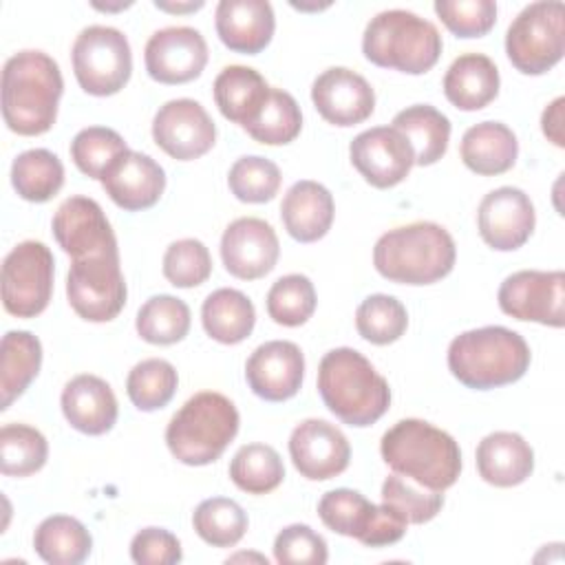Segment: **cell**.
I'll list each match as a JSON object with an SVG mask.
<instances>
[{
  "label": "cell",
  "mask_w": 565,
  "mask_h": 565,
  "mask_svg": "<svg viewBox=\"0 0 565 565\" xmlns=\"http://www.w3.org/2000/svg\"><path fill=\"white\" fill-rule=\"evenodd\" d=\"M64 79L57 62L44 51H20L2 68V117L22 137L44 135L57 119Z\"/></svg>",
  "instance_id": "obj_1"
},
{
  "label": "cell",
  "mask_w": 565,
  "mask_h": 565,
  "mask_svg": "<svg viewBox=\"0 0 565 565\" xmlns=\"http://www.w3.org/2000/svg\"><path fill=\"white\" fill-rule=\"evenodd\" d=\"M148 75L159 84L196 79L207 64V44L192 26H166L150 35L143 49Z\"/></svg>",
  "instance_id": "obj_16"
},
{
  "label": "cell",
  "mask_w": 565,
  "mask_h": 565,
  "mask_svg": "<svg viewBox=\"0 0 565 565\" xmlns=\"http://www.w3.org/2000/svg\"><path fill=\"white\" fill-rule=\"evenodd\" d=\"M135 327L141 340L150 344H177L190 331V307L170 294L152 296L139 307Z\"/></svg>",
  "instance_id": "obj_36"
},
{
  "label": "cell",
  "mask_w": 565,
  "mask_h": 565,
  "mask_svg": "<svg viewBox=\"0 0 565 565\" xmlns=\"http://www.w3.org/2000/svg\"><path fill=\"white\" fill-rule=\"evenodd\" d=\"M126 150L124 137L106 126H88L71 141V159L79 172L90 179H102L106 168Z\"/></svg>",
  "instance_id": "obj_44"
},
{
  "label": "cell",
  "mask_w": 565,
  "mask_h": 565,
  "mask_svg": "<svg viewBox=\"0 0 565 565\" xmlns=\"http://www.w3.org/2000/svg\"><path fill=\"white\" fill-rule=\"evenodd\" d=\"M311 102L324 121L340 128L362 124L375 110L371 84L344 66L327 68L313 79Z\"/></svg>",
  "instance_id": "obj_21"
},
{
  "label": "cell",
  "mask_w": 565,
  "mask_h": 565,
  "mask_svg": "<svg viewBox=\"0 0 565 565\" xmlns=\"http://www.w3.org/2000/svg\"><path fill=\"white\" fill-rule=\"evenodd\" d=\"M280 245L274 227L256 216L232 221L221 236V258L225 269L241 280L267 276L278 260Z\"/></svg>",
  "instance_id": "obj_20"
},
{
  "label": "cell",
  "mask_w": 565,
  "mask_h": 565,
  "mask_svg": "<svg viewBox=\"0 0 565 565\" xmlns=\"http://www.w3.org/2000/svg\"><path fill=\"white\" fill-rule=\"evenodd\" d=\"M33 547L38 556L51 565H79L90 554L93 536L82 521L53 514L35 527Z\"/></svg>",
  "instance_id": "obj_34"
},
{
  "label": "cell",
  "mask_w": 565,
  "mask_h": 565,
  "mask_svg": "<svg viewBox=\"0 0 565 565\" xmlns=\"http://www.w3.org/2000/svg\"><path fill=\"white\" fill-rule=\"evenodd\" d=\"M46 437L26 424H4L0 428V470L7 477H29L46 463Z\"/></svg>",
  "instance_id": "obj_40"
},
{
  "label": "cell",
  "mask_w": 565,
  "mask_h": 565,
  "mask_svg": "<svg viewBox=\"0 0 565 565\" xmlns=\"http://www.w3.org/2000/svg\"><path fill=\"white\" fill-rule=\"evenodd\" d=\"M391 126L408 139L415 152V166H433L448 150L450 119L430 104H415L399 110Z\"/></svg>",
  "instance_id": "obj_31"
},
{
  "label": "cell",
  "mask_w": 565,
  "mask_h": 565,
  "mask_svg": "<svg viewBox=\"0 0 565 565\" xmlns=\"http://www.w3.org/2000/svg\"><path fill=\"white\" fill-rule=\"evenodd\" d=\"M300 128L302 113L298 102L282 88H269L263 110L243 130L258 143L285 146L300 135Z\"/></svg>",
  "instance_id": "obj_38"
},
{
  "label": "cell",
  "mask_w": 565,
  "mask_h": 565,
  "mask_svg": "<svg viewBox=\"0 0 565 565\" xmlns=\"http://www.w3.org/2000/svg\"><path fill=\"white\" fill-rule=\"evenodd\" d=\"M55 260L42 241L18 243L2 263V305L15 318L40 316L53 294Z\"/></svg>",
  "instance_id": "obj_11"
},
{
  "label": "cell",
  "mask_w": 565,
  "mask_h": 565,
  "mask_svg": "<svg viewBox=\"0 0 565 565\" xmlns=\"http://www.w3.org/2000/svg\"><path fill=\"white\" fill-rule=\"evenodd\" d=\"M126 280L119 252L75 258L66 276V298L88 322H110L126 305Z\"/></svg>",
  "instance_id": "obj_12"
},
{
  "label": "cell",
  "mask_w": 565,
  "mask_h": 565,
  "mask_svg": "<svg viewBox=\"0 0 565 565\" xmlns=\"http://www.w3.org/2000/svg\"><path fill=\"white\" fill-rule=\"evenodd\" d=\"M42 366V344L31 331H7L0 344V393L2 411L18 399Z\"/></svg>",
  "instance_id": "obj_33"
},
{
  "label": "cell",
  "mask_w": 565,
  "mask_h": 565,
  "mask_svg": "<svg viewBox=\"0 0 565 565\" xmlns=\"http://www.w3.org/2000/svg\"><path fill=\"white\" fill-rule=\"evenodd\" d=\"M51 227L57 245L73 260L119 252L110 221L102 205L88 196H68L62 201L53 214Z\"/></svg>",
  "instance_id": "obj_18"
},
{
  "label": "cell",
  "mask_w": 565,
  "mask_h": 565,
  "mask_svg": "<svg viewBox=\"0 0 565 565\" xmlns=\"http://www.w3.org/2000/svg\"><path fill=\"white\" fill-rule=\"evenodd\" d=\"M282 174L278 166L265 157L247 154L234 161L227 172L230 192L243 203H267L278 194Z\"/></svg>",
  "instance_id": "obj_45"
},
{
  "label": "cell",
  "mask_w": 565,
  "mask_h": 565,
  "mask_svg": "<svg viewBox=\"0 0 565 565\" xmlns=\"http://www.w3.org/2000/svg\"><path fill=\"white\" fill-rule=\"evenodd\" d=\"M177 369L161 358H148L137 362L126 380V393L135 408L150 413L163 408L177 393Z\"/></svg>",
  "instance_id": "obj_41"
},
{
  "label": "cell",
  "mask_w": 565,
  "mask_h": 565,
  "mask_svg": "<svg viewBox=\"0 0 565 565\" xmlns=\"http://www.w3.org/2000/svg\"><path fill=\"white\" fill-rule=\"evenodd\" d=\"M274 558L280 565H324L329 561L327 541L305 523L282 527L274 539Z\"/></svg>",
  "instance_id": "obj_49"
},
{
  "label": "cell",
  "mask_w": 565,
  "mask_h": 565,
  "mask_svg": "<svg viewBox=\"0 0 565 565\" xmlns=\"http://www.w3.org/2000/svg\"><path fill=\"white\" fill-rule=\"evenodd\" d=\"M435 13L457 38H481L497 22L492 0H437Z\"/></svg>",
  "instance_id": "obj_48"
},
{
  "label": "cell",
  "mask_w": 565,
  "mask_h": 565,
  "mask_svg": "<svg viewBox=\"0 0 565 565\" xmlns=\"http://www.w3.org/2000/svg\"><path fill=\"white\" fill-rule=\"evenodd\" d=\"M62 413L66 422L84 435H104L117 422V397L106 380L82 373L66 382L62 397Z\"/></svg>",
  "instance_id": "obj_25"
},
{
  "label": "cell",
  "mask_w": 565,
  "mask_h": 565,
  "mask_svg": "<svg viewBox=\"0 0 565 565\" xmlns=\"http://www.w3.org/2000/svg\"><path fill=\"white\" fill-rule=\"evenodd\" d=\"M194 532L212 547H234L247 532L245 510L227 497H212L192 514Z\"/></svg>",
  "instance_id": "obj_39"
},
{
  "label": "cell",
  "mask_w": 565,
  "mask_h": 565,
  "mask_svg": "<svg viewBox=\"0 0 565 565\" xmlns=\"http://www.w3.org/2000/svg\"><path fill=\"white\" fill-rule=\"evenodd\" d=\"M294 468L309 481H327L342 475L351 459L344 433L324 419H305L289 435Z\"/></svg>",
  "instance_id": "obj_19"
},
{
  "label": "cell",
  "mask_w": 565,
  "mask_h": 565,
  "mask_svg": "<svg viewBox=\"0 0 565 565\" xmlns=\"http://www.w3.org/2000/svg\"><path fill=\"white\" fill-rule=\"evenodd\" d=\"M305 377V355L289 340H271L254 349L245 364V380L265 402L291 399Z\"/></svg>",
  "instance_id": "obj_22"
},
{
  "label": "cell",
  "mask_w": 565,
  "mask_h": 565,
  "mask_svg": "<svg viewBox=\"0 0 565 565\" xmlns=\"http://www.w3.org/2000/svg\"><path fill=\"white\" fill-rule=\"evenodd\" d=\"M205 2H161V0H154V7L161 9V11H170V13H192V11H199L203 9Z\"/></svg>",
  "instance_id": "obj_52"
},
{
  "label": "cell",
  "mask_w": 565,
  "mask_h": 565,
  "mask_svg": "<svg viewBox=\"0 0 565 565\" xmlns=\"http://www.w3.org/2000/svg\"><path fill=\"white\" fill-rule=\"evenodd\" d=\"M349 157L364 181L380 190L402 183L415 166V152L408 139L393 126L362 130L353 137Z\"/></svg>",
  "instance_id": "obj_15"
},
{
  "label": "cell",
  "mask_w": 565,
  "mask_h": 565,
  "mask_svg": "<svg viewBox=\"0 0 565 565\" xmlns=\"http://www.w3.org/2000/svg\"><path fill=\"white\" fill-rule=\"evenodd\" d=\"M201 322L212 340L238 344L254 331L256 309L243 291L221 287L203 300Z\"/></svg>",
  "instance_id": "obj_32"
},
{
  "label": "cell",
  "mask_w": 565,
  "mask_h": 565,
  "mask_svg": "<svg viewBox=\"0 0 565 565\" xmlns=\"http://www.w3.org/2000/svg\"><path fill=\"white\" fill-rule=\"evenodd\" d=\"M102 188L126 212L152 207L166 190L163 168L148 154L126 150L102 174Z\"/></svg>",
  "instance_id": "obj_23"
},
{
  "label": "cell",
  "mask_w": 565,
  "mask_h": 565,
  "mask_svg": "<svg viewBox=\"0 0 565 565\" xmlns=\"http://www.w3.org/2000/svg\"><path fill=\"white\" fill-rule=\"evenodd\" d=\"M563 106H565V97H556L541 115V128L543 135L558 148L565 146V137H563Z\"/></svg>",
  "instance_id": "obj_51"
},
{
  "label": "cell",
  "mask_w": 565,
  "mask_h": 565,
  "mask_svg": "<svg viewBox=\"0 0 565 565\" xmlns=\"http://www.w3.org/2000/svg\"><path fill=\"white\" fill-rule=\"evenodd\" d=\"M497 300L510 318L561 329L565 324V274L558 269L514 271L501 282Z\"/></svg>",
  "instance_id": "obj_13"
},
{
  "label": "cell",
  "mask_w": 565,
  "mask_h": 565,
  "mask_svg": "<svg viewBox=\"0 0 565 565\" xmlns=\"http://www.w3.org/2000/svg\"><path fill=\"white\" fill-rule=\"evenodd\" d=\"M210 274L212 256L199 238L174 241L163 254V276L174 287H199L210 278Z\"/></svg>",
  "instance_id": "obj_46"
},
{
  "label": "cell",
  "mask_w": 565,
  "mask_h": 565,
  "mask_svg": "<svg viewBox=\"0 0 565 565\" xmlns=\"http://www.w3.org/2000/svg\"><path fill=\"white\" fill-rule=\"evenodd\" d=\"M318 516L331 532L358 539L366 547L397 543L408 525L388 505H375L362 492L351 488L324 492L318 501Z\"/></svg>",
  "instance_id": "obj_10"
},
{
  "label": "cell",
  "mask_w": 565,
  "mask_h": 565,
  "mask_svg": "<svg viewBox=\"0 0 565 565\" xmlns=\"http://www.w3.org/2000/svg\"><path fill=\"white\" fill-rule=\"evenodd\" d=\"M525 338L508 327L490 324L459 333L448 347V369L468 388L488 391L512 384L530 369Z\"/></svg>",
  "instance_id": "obj_5"
},
{
  "label": "cell",
  "mask_w": 565,
  "mask_h": 565,
  "mask_svg": "<svg viewBox=\"0 0 565 565\" xmlns=\"http://www.w3.org/2000/svg\"><path fill=\"white\" fill-rule=\"evenodd\" d=\"M318 393L342 424L355 428L375 424L391 406L388 382L349 347L324 353L318 366Z\"/></svg>",
  "instance_id": "obj_3"
},
{
  "label": "cell",
  "mask_w": 565,
  "mask_h": 565,
  "mask_svg": "<svg viewBox=\"0 0 565 565\" xmlns=\"http://www.w3.org/2000/svg\"><path fill=\"white\" fill-rule=\"evenodd\" d=\"M73 73L79 88L95 97L119 93L132 73V53L128 38L104 24L79 31L71 51Z\"/></svg>",
  "instance_id": "obj_9"
},
{
  "label": "cell",
  "mask_w": 565,
  "mask_h": 565,
  "mask_svg": "<svg viewBox=\"0 0 565 565\" xmlns=\"http://www.w3.org/2000/svg\"><path fill=\"white\" fill-rule=\"evenodd\" d=\"M505 53L523 75H543L565 53V7L558 0L527 4L508 26Z\"/></svg>",
  "instance_id": "obj_8"
},
{
  "label": "cell",
  "mask_w": 565,
  "mask_h": 565,
  "mask_svg": "<svg viewBox=\"0 0 565 565\" xmlns=\"http://www.w3.org/2000/svg\"><path fill=\"white\" fill-rule=\"evenodd\" d=\"M214 24L221 42L230 51L256 55L271 42L276 18L267 0H221Z\"/></svg>",
  "instance_id": "obj_24"
},
{
  "label": "cell",
  "mask_w": 565,
  "mask_h": 565,
  "mask_svg": "<svg viewBox=\"0 0 565 565\" xmlns=\"http://www.w3.org/2000/svg\"><path fill=\"white\" fill-rule=\"evenodd\" d=\"M230 479L247 494H267L285 479V466L276 448L267 444H245L230 461Z\"/></svg>",
  "instance_id": "obj_37"
},
{
  "label": "cell",
  "mask_w": 565,
  "mask_h": 565,
  "mask_svg": "<svg viewBox=\"0 0 565 565\" xmlns=\"http://www.w3.org/2000/svg\"><path fill=\"white\" fill-rule=\"evenodd\" d=\"M406 327V307L395 296L373 294L366 296L355 309V329L371 344H391L404 335Z\"/></svg>",
  "instance_id": "obj_42"
},
{
  "label": "cell",
  "mask_w": 565,
  "mask_h": 565,
  "mask_svg": "<svg viewBox=\"0 0 565 565\" xmlns=\"http://www.w3.org/2000/svg\"><path fill=\"white\" fill-rule=\"evenodd\" d=\"M212 88L221 115L245 128L263 110L271 86H267L265 77L256 68L232 64L216 75Z\"/></svg>",
  "instance_id": "obj_30"
},
{
  "label": "cell",
  "mask_w": 565,
  "mask_h": 565,
  "mask_svg": "<svg viewBox=\"0 0 565 565\" xmlns=\"http://www.w3.org/2000/svg\"><path fill=\"white\" fill-rule=\"evenodd\" d=\"M382 503L397 512L406 523L422 525L439 514L444 494L433 490H417L402 475H391L382 483Z\"/></svg>",
  "instance_id": "obj_47"
},
{
  "label": "cell",
  "mask_w": 565,
  "mask_h": 565,
  "mask_svg": "<svg viewBox=\"0 0 565 565\" xmlns=\"http://www.w3.org/2000/svg\"><path fill=\"white\" fill-rule=\"evenodd\" d=\"M11 185L20 199L46 203L64 185V166L46 148L24 150L11 163Z\"/></svg>",
  "instance_id": "obj_35"
},
{
  "label": "cell",
  "mask_w": 565,
  "mask_h": 565,
  "mask_svg": "<svg viewBox=\"0 0 565 565\" xmlns=\"http://www.w3.org/2000/svg\"><path fill=\"white\" fill-rule=\"evenodd\" d=\"M455 258L452 236L433 221L393 227L373 247L377 274L399 285H433L452 271Z\"/></svg>",
  "instance_id": "obj_4"
},
{
  "label": "cell",
  "mask_w": 565,
  "mask_h": 565,
  "mask_svg": "<svg viewBox=\"0 0 565 565\" xmlns=\"http://www.w3.org/2000/svg\"><path fill=\"white\" fill-rule=\"evenodd\" d=\"M316 289L305 274H287L267 291V313L276 324L300 327L316 311Z\"/></svg>",
  "instance_id": "obj_43"
},
{
  "label": "cell",
  "mask_w": 565,
  "mask_h": 565,
  "mask_svg": "<svg viewBox=\"0 0 565 565\" xmlns=\"http://www.w3.org/2000/svg\"><path fill=\"white\" fill-rule=\"evenodd\" d=\"M154 143L177 161H192L212 150L216 126L207 110L188 97L166 102L152 119Z\"/></svg>",
  "instance_id": "obj_14"
},
{
  "label": "cell",
  "mask_w": 565,
  "mask_h": 565,
  "mask_svg": "<svg viewBox=\"0 0 565 565\" xmlns=\"http://www.w3.org/2000/svg\"><path fill=\"white\" fill-rule=\"evenodd\" d=\"M461 161L481 177L508 172L519 154L516 135L501 121H481L470 126L459 146Z\"/></svg>",
  "instance_id": "obj_29"
},
{
  "label": "cell",
  "mask_w": 565,
  "mask_h": 565,
  "mask_svg": "<svg viewBox=\"0 0 565 565\" xmlns=\"http://www.w3.org/2000/svg\"><path fill=\"white\" fill-rule=\"evenodd\" d=\"M382 459L417 486L444 492L459 479L461 450L459 444L441 428L424 419H399L380 441Z\"/></svg>",
  "instance_id": "obj_2"
},
{
  "label": "cell",
  "mask_w": 565,
  "mask_h": 565,
  "mask_svg": "<svg viewBox=\"0 0 565 565\" xmlns=\"http://www.w3.org/2000/svg\"><path fill=\"white\" fill-rule=\"evenodd\" d=\"M441 49L437 26L406 9L380 11L369 20L362 35V53L371 64L408 75L430 71Z\"/></svg>",
  "instance_id": "obj_7"
},
{
  "label": "cell",
  "mask_w": 565,
  "mask_h": 565,
  "mask_svg": "<svg viewBox=\"0 0 565 565\" xmlns=\"http://www.w3.org/2000/svg\"><path fill=\"white\" fill-rule=\"evenodd\" d=\"M477 470L490 486H519L534 470V450L519 433H490L477 446Z\"/></svg>",
  "instance_id": "obj_27"
},
{
  "label": "cell",
  "mask_w": 565,
  "mask_h": 565,
  "mask_svg": "<svg viewBox=\"0 0 565 565\" xmlns=\"http://www.w3.org/2000/svg\"><path fill=\"white\" fill-rule=\"evenodd\" d=\"M333 196L318 181H296L280 203V218L291 238L298 243H316L331 230Z\"/></svg>",
  "instance_id": "obj_26"
},
{
  "label": "cell",
  "mask_w": 565,
  "mask_h": 565,
  "mask_svg": "<svg viewBox=\"0 0 565 565\" xmlns=\"http://www.w3.org/2000/svg\"><path fill=\"white\" fill-rule=\"evenodd\" d=\"M499 68L483 53L459 55L444 75V95L459 110H481L499 95Z\"/></svg>",
  "instance_id": "obj_28"
},
{
  "label": "cell",
  "mask_w": 565,
  "mask_h": 565,
  "mask_svg": "<svg viewBox=\"0 0 565 565\" xmlns=\"http://www.w3.org/2000/svg\"><path fill=\"white\" fill-rule=\"evenodd\" d=\"M238 424L241 417L230 397L216 391H201L172 415L166 428V444L177 461L207 466L232 444Z\"/></svg>",
  "instance_id": "obj_6"
},
{
  "label": "cell",
  "mask_w": 565,
  "mask_h": 565,
  "mask_svg": "<svg viewBox=\"0 0 565 565\" xmlns=\"http://www.w3.org/2000/svg\"><path fill=\"white\" fill-rule=\"evenodd\" d=\"M130 558L139 565H174L183 558L179 539L163 527H143L130 541Z\"/></svg>",
  "instance_id": "obj_50"
},
{
  "label": "cell",
  "mask_w": 565,
  "mask_h": 565,
  "mask_svg": "<svg viewBox=\"0 0 565 565\" xmlns=\"http://www.w3.org/2000/svg\"><path fill=\"white\" fill-rule=\"evenodd\" d=\"M536 214L521 188L503 185L488 192L477 210V227L483 243L497 252H514L534 232Z\"/></svg>",
  "instance_id": "obj_17"
}]
</instances>
